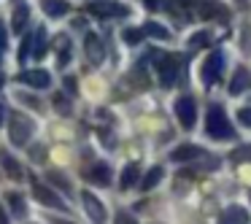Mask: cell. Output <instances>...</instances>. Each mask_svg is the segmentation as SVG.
<instances>
[{
    "label": "cell",
    "mask_w": 251,
    "mask_h": 224,
    "mask_svg": "<svg viewBox=\"0 0 251 224\" xmlns=\"http://www.w3.org/2000/svg\"><path fill=\"white\" fill-rule=\"evenodd\" d=\"M224 65H227V57H224V51H211V54L202 60V65H200V81L205 84V87L216 84L219 78L224 76Z\"/></svg>",
    "instance_id": "cell-2"
},
{
    "label": "cell",
    "mask_w": 251,
    "mask_h": 224,
    "mask_svg": "<svg viewBox=\"0 0 251 224\" xmlns=\"http://www.w3.org/2000/svg\"><path fill=\"white\" fill-rule=\"evenodd\" d=\"M229 157H232V159H235V162H240V159H249V162H251V146H249V149H246V146H240V149H235V151H232V154H229Z\"/></svg>",
    "instance_id": "cell-28"
},
{
    "label": "cell",
    "mask_w": 251,
    "mask_h": 224,
    "mask_svg": "<svg viewBox=\"0 0 251 224\" xmlns=\"http://www.w3.org/2000/svg\"><path fill=\"white\" fill-rule=\"evenodd\" d=\"M33 192H35V197H38V200L44 202L46 208H60V211H65V205H62V197L57 195V192L46 189L41 181H33Z\"/></svg>",
    "instance_id": "cell-10"
},
{
    "label": "cell",
    "mask_w": 251,
    "mask_h": 224,
    "mask_svg": "<svg viewBox=\"0 0 251 224\" xmlns=\"http://www.w3.org/2000/svg\"><path fill=\"white\" fill-rule=\"evenodd\" d=\"M57 46H60V60H57V65L65 68L68 60H71V49H68V35H60L57 38Z\"/></svg>",
    "instance_id": "cell-24"
},
{
    "label": "cell",
    "mask_w": 251,
    "mask_h": 224,
    "mask_svg": "<svg viewBox=\"0 0 251 224\" xmlns=\"http://www.w3.org/2000/svg\"><path fill=\"white\" fill-rule=\"evenodd\" d=\"M44 54H46V30L38 27L33 33V57H38V60H41Z\"/></svg>",
    "instance_id": "cell-21"
},
{
    "label": "cell",
    "mask_w": 251,
    "mask_h": 224,
    "mask_svg": "<svg viewBox=\"0 0 251 224\" xmlns=\"http://www.w3.org/2000/svg\"><path fill=\"white\" fill-rule=\"evenodd\" d=\"M208 44H211V35L208 33H197V35H192V41H189L192 49H197V46H208Z\"/></svg>",
    "instance_id": "cell-27"
},
{
    "label": "cell",
    "mask_w": 251,
    "mask_h": 224,
    "mask_svg": "<svg viewBox=\"0 0 251 224\" xmlns=\"http://www.w3.org/2000/svg\"><path fill=\"white\" fill-rule=\"evenodd\" d=\"M49 222H51V224H76V222H65V219H57V216H51Z\"/></svg>",
    "instance_id": "cell-34"
},
{
    "label": "cell",
    "mask_w": 251,
    "mask_h": 224,
    "mask_svg": "<svg viewBox=\"0 0 251 224\" xmlns=\"http://www.w3.org/2000/svg\"><path fill=\"white\" fill-rule=\"evenodd\" d=\"M27 19H30V8H27V6H19L17 11H14L11 30H14V33H22V30H25V25H27Z\"/></svg>",
    "instance_id": "cell-20"
},
{
    "label": "cell",
    "mask_w": 251,
    "mask_h": 224,
    "mask_svg": "<svg viewBox=\"0 0 251 224\" xmlns=\"http://www.w3.org/2000/svg\"><path fill=\"white\" fill-rule=\"evenodd\" d=\"M81 202H84V213L89 216L92 224H105L108 222V208H105V202L100 200L98 195H92L89 189H84L81 192Z\"/></svg>",
    "instance_id": "cell-5"
},
{
    "label": "cell",
    "mask_w": 251,
    "mask_h": 224,
    "mask_svg": "<svg viewBox=\"0 0 251 224\" xmlns=\"http://www.w3.org/2000/svg\"><path fill=\"white\" fill-rule=\"evenodd\" d=\"M6 202H8V208H11V213L17 219H22L25 213H27V208H25V195H19V192H8Z\"/></svg>",
    "instance_id": "cell-17"
},
{
    "label": "cell",
    "mask_w": 251,
    "mask_h": 224,
    "mask_svg": "<svg viewBox=\"0 0 251 224\" xmlns=\"http://www.w3.org/2000/svg\"><path fill=\"white\" fill-rule=\"evenodd\" d=\"M0 224H11V222H8V213H6V208H3V202H0Z\"/></svg>",
    "instance_id": "cell-32"
},
{
    "label": "cell",
    "mask_w": 251,
    "mask_h": 224,
    "mask_svg": "<svg viewBox=\"0 0 251 224\" xmlns=\"http://www.w3.org/2000/svg\"><path fill=\"white\" fill-rule=\"evenodd\" d=\"M0 159H3V170H6V175H11L14 181H19V178H22V168L17 165V159H14L11 154H8V151H3V154H0Z\"/></svg>",
    "instance_id": "cell-18"
},
{
    "label": "cell",
    "mask_w": 251,
    "mask_h": 224,
    "mask_svg": "<svg viewBox=\"0 0 251 224\" xmlns=\"http://www.w3.org/2000/svg\"><path fill=\"white\" fill-rule=\"evenodd\" d=\"M87 57H89V62H95V65H100L103 62V54H105V49H103V41L98 38L95 33H89L87 35Z\"/></svg>",
    "instance_id": "cell-14"
},
{
    "label": "cell",
    "mask_w": 251,
    "mask_h": 224,
    "mask_svg": "<svg viewBox=\"0 0 251 224\" xmlns=\"http://www.w3.org/2000/svg\"><path fill=\"white\" fill-rule=\"evenodd\" d=\"M114 224H138V219L130 211H116L114 213Z\"/></svg>",
    "instance_id": "cell-25"
},
{
    "label": "cell",
    "mask_w": 251,
    "mask_h": 224,
    "mask_svg": "<svg viewBox=\"0 0 251 224\" xmlns=\"http://www.w3.org/2000/svg\"><path fill=\"white\" fill-rule=\"evenodd\" d=\"M87 11L95 14V17L108 19V17H127V14H130V8L122 6V3H89Z\"/></svg>",
    "instance_id": "cell-8"
},
{
    "label": "cell",
    "mask_w": 251,
    "mask_h": 224,
    "mask_svg": "<svg viewBox=\"0 0 251 224\" xmlns=\"http://www.w3.org/2000/svg\"><path fill=\"white\" fill-rule=\"evenodd\" d=\"M205 135L213 138V141H235V127L229 122L224 105L211 103L205 114Z\"/></svg>",
    "instance_id": "cell-1"
},
{
    "label": "cell",
    "mask_w": 251,
    "mask_h": 224,
    "mask_svg": "<svg viewBox=\"0 0 251 224\" xmlns=\"http://www.w3.org/2000/svg\"><path fill=\"white\" fill-rule=\"evenodd\" d=\"M173 111H176V119L184 130H195V122H197V103L192 95H178L173 103Z\"/></svg>",
    "instance_id": "cell-4"
},
{
    "label": "cell",
    "mask_w": 251,
    "mask_h": 224,
    "mask_svg": "<svg viewBox=\"0 0 251 224\" xmlns=\"http://www.w3.org/2000/svg\"><path fill=\"white\" fill-rule=\"evenodd\" d=\"M249 87H251V71L249 68H238L235 76H232V81H229V95H240Z\"/></svg>",
    "instance_id": "cell-13"
},
{
    "label": "cell",
    "mask_w": 251,
    "mask_h": 224,
    "mask_svg": "<svg viewBox=\"0 0 251 224\" xmlns=\"http://www.w3.org/2000/svg\"><path fill=\"white\" fill-rule=\"evenodd\" d=\"M3 119H8V116H6V103L0 100V124H3Z\"/></svg>",
    "instance_id": "cell-33"
},
{
    "label": "cell",
    "mask_w": 251,
    "mask_h": 224,
    "mask_svg": "<svg viewBox=\"0 0 251 224\" xmlns=\"http://www.w3.org/2000/svg\"><path fill=\"white\" fill-rule=\"evenodd\" d=\"M238 119H240V124H243V127H249V130H251V105L238 111Z\"/></svg>",
    "instance_id": "cell-29"
},
{
    "label": "cell",
    "mask_w": 251,
    "mask_h": 224,
    "mask_svg": "<svg viewBox=\"0 0 251 224\" xmlns=\"http://www.w3.org/2000/svg\"><path fill=\"white\" fill-rule=\"evenodd\" d=\"M216 224H251V211L246 205H240V202H229L219 213Z\"/></svg>",
    "instance_id": "cell-7"
},
{
    "label": "cell",
    "mask_w": 251,
    "mask_h": 224,
    "mask_svg": "<svg viewBox=\"0 0 251 224\" xmlns=\"http://www.w3.org/2000/svg\"><path fill=\"white\" fill-rule=\"evenodd\" d=\"M143 33L151 35V38H159V41H170L173 35H170V30L165 27V25H157V22H149L146 27H143Z\"/></svg>",
    "instance_id": "cell-22"
},
{
    "label": "cell",
    "mask_w": 251,
    "mask_h": 224,
    "mask_svg": "<svg viewBox=\"0 0 251 224\" xmlns=\"http://www.w3.org/2000/svg\"><path fill=\"white\" fill-rule=\"evenodd\" d=\"M143 35H146V33H143V30H135V27H132V30H125V41H127L130 46L141 44V41H143Z\"/></svg>",
    "instance_id": "cell-26"
},
{
    "label": "cell",
    "mask_w": 251,
    "mask_h": 224,
    "mask_svg": "<svg viewBox=\"0 0 251 224\" xmlns=\"http://www.w3.org/2000/svg\"><path fill=\"white\" fill-rule=\"evenodd\" d=\"M8 46V33H6V25L0 22V57H3V51H6Z\"/></svg>",
    "instance_id": "cell-30"
},
{
    "label": "cell",
    "mask_w": 251,
    "mask_h": 224,
    "mask_svg": "<svg viewBox=\"0 0 251 224\" xmlns=\"http://www.w3.org/2000/svg\"><path fill=\"white\" fill-rule=\"evenodd\" d=\"M17 98L22 100V103H27V105H33V108H38V100H33V95H22V92H19Z\"/></svg>",
    "instance_id": "cell-31"
},
{
    "label": "cell",
    "mask_w": 251,
    "mask_h": 224,
    "mask_svg": "<svg viewBox=\"0 0 251 224\" xmlns=\"http://www.w3.org/2000/svg\"><path fill=\"white\" fill-rule=\"evenodd\" d=\"M92 181L98 186H108L111 184V168H108V165H105V162L95 165V168H92Z\"/></svg>",
    "instance_id": "cell-19"
},
{
    "label": "cell",
    "mask_w": 251,
    "mask_h": 224,
    "mask_svg": "<svg viewBox=\"0 0 251 224\" xmlns=\"http://www.w3.org/2000/svg\"><path fill=\"white\" fill-rule=\"evenodd\" d=\"M41 6H44L46 17H51V19H60L71 11V3L68 0H41Z\"/></svg>",
    "instance_id": "cell-15"
},
{
    "label": "cell",
    "mask_w": 251,
    "mask_h": 224,
    "mask_svg": "<svg viewBox=\"0 0 251 224\" xmlns=\"http://www.w3.org/2000/svg\"><path fill=\"white\" fill-rule=\"evenodd\" d=\"M17 78L22 84H27V87H35V89L51 87V73H46V71H22Z\"/></svg>",
    "instance_id": "cell-9"
},
{
    "label": "cell",
    "mask_w": 251,
    "mask_h": 224,
    "mask_svg": "<svg viewBox=\"0 0 251 224\" xmlns=\"http://www.w3.org/2000/svg\"><path fill=\"white\" fill-rule=\"evenodd\" d=\"M3 81H6V78H3V76H0V87H3Z\"/></svg>",
    "instance_id": "cell-35"
},
{
    "label": "cell",
    "mask_w": 251,
    "mask_h": 224,
    "mask_svg": "<svg viewBox=\"0 0 251 224\" xmlns=\"http://www.w3.org/2000/svg\"><path fill=\"white\" fill-rule=\"evenodd\" d=\"M30 135H33V122L22 114H11V122H8V138H11V143L25 146L30 141Z\"/></svg>",
    "instance_id": "cell-6"
},
{
    "label": "cell",
    "mask_w": 251,
    "mask_h": 224,
    "mask_svg": "<svg viewBox=\"0 0 251 224\" xmlns=\"http://www.w3.org/2000/svg\"><path fill=\"white\" fill-rule=\"evenodd\" d=\"M165 178V168H159V165H154L151 170H149L146 175L141 178V192H151L154 186H159Z\"/></svg>",
    "instance_id": "cell-16"
},
{
    "label": "cell",
    "mask_w": 251,
    "mask_h": 224,
    "mask_svg": "<svg viewBox=\"0 0 251 224\" xmlns=\"http://www.w3.org/2000/svg\"><path fill=\"white\" fill-rule=\"evenodd\" d=\"M202 154L205 151H202L200 146H195V143H184V146H178V149L170 151V159H173V162H192V159H200Z\"/></svg>",
    "instance_id": "cell-11"
},
{
    "label": "cell",
    "mask_w": 251,
    "mask_h": 224,
    "mask_svg": "<svg viewBox=\"0 0 251 224\" xmlns=\"http://www.w3.org/2000/svg\"><path fill=\"white\" fill-rule=\"evenodd\" d=\"M30 57H33V33H30V35H25V38H22V46H19V54H17V60L25 65V62H27Z\"/></svg>",
    "instance_id": "cell-23"
},
{
    "label": "cell",
    "mask_w": 251,
    "mask_h": 224,
    "mask_svg": "<svg viewBox=\"0 0 251 224\" xmlns=\"http://www.w3.org/2000/svg\"><path fill=\"white\" fill-rule=\"evenodd\" d=\"M154 60V68H157L159 73V81H162V87H170V84L176 81V76H178V60H176L173 54H168V51H149Z\"/></svg>",
    "instance_id": "cell-3"
},
{
    "label": "cell",
    "mask_w": 251,
    "mask_h": 224,
    "mask_svg": "<svg viewBox=\"0 0 251 224\" xmlns=\"http://www.w3.org/2000/svg\"><path fill=\"white\" fill-rule=\"evenodd\" d=\"M138 178H141V168H138V162L125 165V170H122V175H119V189L127 192V189H132V186H138Z\"/></svg>",
    "instance_id": "cell-12"
}]
</instances>
